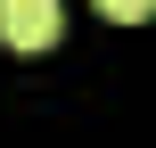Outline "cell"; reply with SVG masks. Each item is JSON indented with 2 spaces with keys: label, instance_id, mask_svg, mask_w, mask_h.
<instances>
[{
  "label": "cell",
  "instance_id": "1",
  "mask_svg": "<svg viewBox=\"0 0 156 148\" xmlns=\"http://www.w3.org/2000/svg\"><path fill=\"white\" fill-rule=\"evenodd\" d=\"M58 25H66L58 0H0V41H8V49H49Z\"/></svg>",
  "mask_w": 156,
  "mask_h": 148
},
{
  "label": "cell",
  "instance_id": "2",
  "mask_svg": "<svg viewBox=\"0 0 156 148\" xmlns=\"http://www.w3.org/2000/svg\"><path fill=\"white\" fill-rule=\"evenodd\" d=\"M99 8H107V16H115V25H140V16H148L156 0H99Z\"/></svg>",
  "mask_w": 156,
  "mask_h": 148
}]
</instances>
